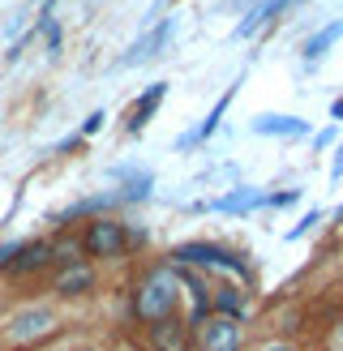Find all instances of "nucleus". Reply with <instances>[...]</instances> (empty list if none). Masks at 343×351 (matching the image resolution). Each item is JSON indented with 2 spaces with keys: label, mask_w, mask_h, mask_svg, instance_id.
<instances>
[{
  "label": "nucleus",
  "mask_w": 343,
  "mask_h": 351,
  "mask_svg": "<svg viewBox=\"0 0 343 351\" xmlns=\"http://www.w3.org/2000/svg\"><path fill=\"white\" fill-rule=\"evenodd\" d=\"M176 308V270H154L142 287H137V317L163 322Z\"/></svg>",
  "instance_id": "f257e3e1"
},
{
  "label": "nucleus",
  "mask_w": 343,
  "mask_h": 351,
  "mask_svg": "<svg viewBox=\"0 0 343 351\" xmlns=\"http://www.w3.org/2000/svg\"><path fill=\"white\" fill-rule=\"evenodd\" d=\"M172 257L189 261V266H223V270H240V274H245V257L219 249V244H180Z\"/></svg>",
  "instance_id": "f03ea898"
},
{
  "label": "nucleus",
  "mask_w": 343,
  "mask_h": 351,
  "mask_svg": "<svg viewBox=\"0 0 343 351\" xmlns=\"http://www.w3.org/2000/svg\"><path fill=\"white\" fill-rule=\"evenodd\" d=\"M125 244H129L125 227H120V223H108V219L91 223V232H86V249H91L95 257H120V253H125Z\"/></svg>",
  "instance_id": "7ed1b4c3"
},
{
  "label": "nucleus",
  "mask_w": 343,
  "mask_h": 351,
  "mask_svg": "<svg viewBox=\"0 0 343 351\" xmlns=\"http://www.w3.org/2000/svg\"><path fill=\"white\" fill-rule=\"evenodd\" d=\"M198 330H202L206 351H240V322L236 317H206Z\"/></svg>",
  "instance_id": "20e7f679"
},
{
  "label": "nucleus",
  "mask_w": 343,
  "mask_h": 351,
  "mask_svg": "<svg viewBox=\"0 0 343 351\" xmlns=\"http://www.w3.org/2000/svg\"><path fill=\"white\" fill-rule=\"evenodd\" d=\"M172 30H176V22H172V17H167V22H159L150 34H142V39H137V43L125 51V56H120V64H146V60H154V56H159V51L167 47Z\"/></svg>",
  "instance_id": "39448f33"
},
{
  "label": "nucleus",
  "mask_w": 343,
  "mask_h": 351,
  "mask_svg": "<svg viewBox=\"0 0 343 351\" xmlns=\"http://www.w3.org/2000/svg\"><path fill=\"white\" fill-rule=\"evenodd\" d=\"M292 5H296V0H262V5H257L249 17H245V22H240L236 26V39H249V34H257V30H262V26H270L274 22V17H283Z\"/></svg>",
  "instance_id": "423d86ee"
},
{
  "label": "nucleus",
  "mask_w": 343,
  "mask_h": 351,
  "mask_svg": "<svg viewBox=\"0 0 343 351\" xmlns=\"http://www.w3.org/2000/svg\"><path fill=\"white\" fill-rule=\"evenodd\" d=\"M253 133H262V137H305L309 120H300V116H257Z\"/></svg>",
  "instance_id": "0eeeda50"
},
{
  "label": "nucleus",
  "mask_w": 343,
  "mask_h": 351,
  "mask_svg": "<svg viewBox=\"0 0 343 351\" xmlns=\"http://www.w3.org/2000/svg\"><path fill=\"white\" fill-rule=\"evenodd\" d=\"M163 90H167V86H163V82H154L150 90H146V95H142V99H137L133 108H129V133H142V129H146V120L154 116V108H159Z\"/></svg>",
  "instance_id": "6e6552de"
},
{
  "label": "nucleus",
  "mask_w": 343,
  "mask_h": 351,
  "mask_svg": "<svg viewBox=\"0 0 343 351\" xmlns=\"http://www.w3.org/2000/svg\"><path fill=\"white\" fill-rule=\"evenodd\" d=\"M339 39H343V17H339V22H331L326 30H318L314 39L305 43V64H318V60L326 56V51H331V47L339 43Z\"/></svg>",
  "instance_id": "1a4fd4ad"
},
{
  "label": "nucleus",
  "mask_w": 343,
  "mask_h": 351,
  "mask_svg": "<svg viewBox=\"0 0 343 351\" xmlns=\"http://www.w3.org/2000/svg\"><path fill=\"white\" fill-rule=\"evenodd\" d=\"M150 339L159 351H189L185 347V326H176V317H163V322H154L150 326Z\"/></svg>",
  "instance_id": "9d476101"
},
{
  "label": "nucleus",
  "mask_w": 343,
  "mask_h": 351,
  "mask_svg": "<svg viewBox=\"0 0 343 351\" xmlns=\"http://www.w3.org/2000/svg\"><path fill=\"white\" fill-rule=\"evenodd\" d=\"M47 261H51V244L34 240V244H17V253H13L9 266L13 270H39V266H47Z\"/></svg>",
  "instance_id": "9b49d317"
},
{
  "label": "nucleus",
  "mask_w": 343,
  "mask_h": 351,
  "mask_svg": "<svg viewBox=\"0 0 343 351\" xmlns=\"http://www.w3.org/2000/svg\"><path fill=\"white\" fill-rule=\"evenodd\" d=\"M228 103H232V90H228V95H223V99L215 103V112L206 116V120H202V125H198L193 133H189V137H180V150H189V146H198V142H206V137H211V133L219 129V120H223V112H228Z\"/></svg>",
  "instance_id": "f8f14e48"
},
{
  "label": "nucleus",
  "mask_w": 343,
  "mask_h": 351,
  "mask_svg": "<svg viewBox=\"0 0 343 351\" xmlns=\"http://www.w3.org/2000/svg\"><path fill=\"white\" fill-rule=\"evenodd\" d=\"M51 330V313L47 308H30L13 322V339H30V335H47Z\"/></svg>",
  "instance_id": "ddd939ff"
},
{
  "label": "nucleus",
  "mask_w": 343,
  "mask_h": 351,
  "mask_svg": "<svg viewBox=\"0 0 343 351\" xmlns=\"http://www.w3.org/2000/svg\"><path fill=\"white\" fill-rule=\"evenodd\" d=\"M253 206H262V193H253V189H236V193H228L223 202H211V210H223V215H245V210H253Z\"/></svg>",
  "instance_id": "4468645a"
},
{
  "label": "nucleus",
  "mask_w": 343,
  "mask_h": 351,
  "mask_svg": "<svg viewBox=\"0 0 343 351\" xmlns=\"http://www.w3.org/2000/svg\"><path fill=\"white\" fill-rule=\"evenodd\" d=\"M91 283H95V274L86 270L82 261H73V266H69V270L60 274V283H56V291H60V295H78V291H86V287H91Z\"/></svg>",
  "instance_id": "2eb2a0df"
},
{
  "label": "nucleus",
  "mask_w": 343,
  "mask_h": 351,
  "mask_svg": "<svg viewBox=\"0 0 343 351\" xmlns=\"http://www.w3.org/2000/svg\"><path fill=\"white\" fill-rule=\"evenodd\" d=\"M215 304L223 308V317H240L245 313V300L236 295V287H215Z\"/></svg>",
  "instance_id": "dca6fc26"
},
{
  "label": "nucleus",
  "mask_w": 343,
  "mask_h": 351,
  "mask_svg": "<svg viewBox=\"0 0 343 351\" xmlns=\"http://www.w3.org/2000/svg\"><path fill=\"white\" fill-rule=\"evenodd\" d=\"M125 197H129V202H146V197H150V171H137V176H129V189H125Z\"/></svg>",
  "instance_id": "f3484780"
},
{
  "label": "nucleus",
  "mask_w": 343,
  "mask_h": 351,
  "mask_svg": "<svg viewBox=\"0 0 343 351\" xmlns=\"http://www.w3.org/2000/svg\"><path fill=\"white\" fill-rule=\"evenodd\" d=\"M292 202H296V189H283V193H270V197H262V206H274V210H279V206H292Z\"/></svg>",
  "instance_id": "a211bd4d"
},
{
  "label": "nucleus",
  "mask_w": 343,
  "mask_h": 351,
  "mask_svg": "<svg viewBox=\"0 0 343 351\" xmlns=\"http://www.w3.org/2000/svg\"><path fill=\"white\" fill-rule=\"evenodd\" d=\"M318 219H322V215H318V210H309V215H305V219H300L296 227H292V232H287V236H292V240H300V236H305V232H309V227H314Z\"/></svg>",
  "instance_id": "6ab92c4d"
},
{
  "label": "nucleus",
  "mask_w": 343,
  "mask_h": 351,
  "mask_svg": "<svg viewBox=\"0 0 343 351\" xmlns=\"http://www.w3.org/2000/svg\"><path fill=\"white\" fill-rule=\"evenodd\" d=\"M99 125H103V112H95V116H86V125H82V133H99Z\"/></svg>",
  "instance_id": "aec40b11"
},
{
  "label": "nucleus",
  "mask_w": 343,
  "mask_h": 351,
  "mask_svg": "<svg viewBox=\"0 0 343 351\" xmlns=\"http://www.w3.org/2000/svg\"><path fill=\"white\" fill-rule=\"evenodd\" d=\"M13 253H17V244H5V249H0V266H9Z\"/></svg>",
  "instance_id": "412c9836"
},
{
  "label": "nucleus",
  "mask_w": 343,
  "mask_h": 351,
  "mask_svg": "<svg viewBox=\"0 0 343 351\" xmlns=\"http://www.w3.org/2000/svg\"><path fill=\"white\" fill-rule=\"evenodd\" d=\"M331 176H335V180H339V176H343V146H339V154H335V163H331Z\"/></svg>",
  "instance_id": "4be33fe9"
},
{
  "label": "nucleus",
  "mask_w": 343,
  "mask_h": 351,
  "mask_svg": "<svg viewBox=\"0 0 343 351\" xmlns=\"http://www.w3.org/2000/svg\"><path fill=\"white\" fill-rule=\"evenodd\" d=\"M331 116H335V120H343V99H335V103H331Z\"/></svg>",
  "instance_id": "5701e85b"
},
{
  "label": "nucleus",
  "mask_w": 343,
  "mask_h": 351,
  "mask_svg": "<svg viewBox=\"0 0 343 351\" xmlns=\"http://www.w3.org/2000/svg\"><path fill=\"white\" fill-rule=\"evenodd\" d=\"M266 351H292V347H283V343H274V347H266Z\"/></svg>",
  "instance_id": "b1692460"
},
{
  "label": "nucleus",
  "mask_w": 343,
  "mask_h": 351,
  "mask_svg": "<svg viewBox=\"0 0 343 351\" xmlns=\"http://www.w3.org/2000/svg\"><path fill=\"white\" fill-rule=\"evenodd\" d=\"M339 223H343V206H339Z\"/></svg>",
  "instance_id": "393cba45"
},
{
  "label": "nucleus",
  "mask_w": 343,
  "mask_h": 351,
  "mask_svg": "<svg viewBox=\"0 0 343 351\" xmlns=\"http://www.w3.org/2000/svg\"><path fill=\"white\" fill-rule=\"evenodd\" d=\"M339 339H343V326H339Z\"/></svg>",
  "instance_id": "a878e982"
}]
</instances>
